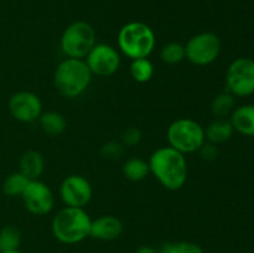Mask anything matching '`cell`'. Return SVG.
Returning <instances> with one entry per match:
<instances>
[{
    "mask_svg": "<svg viewBox=\"0 0 254 253\" xmlns=\"http://www.w3.org/2000/svg\"><path fill=\"white\" fill-rule=\"evenodd\" d=\"M169 146L184 155L198 151L206 141L205 128L191 118H179L174 121L166 130Z\"/></svg>",
    "mask_w": 254,
    "mask_h": 253,
    "instance_id": "5b68a950",
    "label": "cell"
},
{
    "mask_svg": "<svg viewBox=\"0 0 254 253\" xmlns=\"http://www.w3.org/2000/svg\"><path fill=\"white\" fill-rule=\"evenodd\" d=\"M60 196L66 206L84 208L91 202L93 189L87 178L72 174L62 180L60 185Z\"/></svg>",
    "mask_w": 254,
    "mask_h": 253,
    "instance_id": "30bf717a",
    "label": "cell"
},
{
    "mask_svg": "<svg viewBox=\"0 0 254 253\" xmlns=\"http://www.w3.org/2000/svg\"><path fill=\"white\" fill-rule=\"evenodd\" d=\"M154 64L151 63L148 57L145 59L131 60L130 63V76L138 83H146L154 76Z\"/></svg>",
    "mask_w": 254,
    "mask_h": 253,
    "instance_id": "44dd1931",
    "label": "cell"
},
{
    "mask_svg": "<svg viewBox=\"0 0 254 253\" xmlns=\"http://www.w3.org/2000/svg\"><path fill=\"white\" fill-rule=\"evenodd\" d=\"M124 225L117 216L102 215L91 222L89 237L99 241H114L121 237Z\"/></svg>",
    "mask_w": 254,
    "mask_h": 253,
    "instance_id": "4fadbf2b",
    "label": "cell"
},
{
    "mask_svg": "<svg viewBox=\"0 0 254 253\" xmlns=\"http://www.w3.org/2000/svg\"><path fill=\"white\" fill-rule=\"evenodd\" d=\"M91 222L92 218L84 208L66 206L52 218V235L64 245H76L89 237Z\"/></svg>",
    "mask_w": 254,
    "mask_h": 253,
    "instance_id": "3957f363",
    "label": "cell"
},
{
    "mask_svg": "<svg viewBox=\"0 0 254 253\" xmlns=\"http://www.w3.org/2000/svg\"><path fill=\"white\" fill-rule=\"evenodd\" d=\"M135 253H159V251H156L155 248L151 247V246H140V247L135 251Z\"/></svg>",
    "mask_w": 254,
    "mask_h": 253,
    "instance_id": "83f0119b",
    "label": "cell"
},
{
    "mask_svg": "<svg viewBox=\"0 0 254 253\" xmlns=\"http://www.w3.org/2000/svg\"><path fill=\"white\" fill-rule=\"evenodd\" d=\"M150 174L166 190L176 191L188 181L189 165L186 156L171 146H161L149 156Z\"/></svg>",
    "mask_w": 254,
    "mask_h": 253,
    "instance_id": "6da1fadb",
    "label": "cell"
},
{
    "mask_svg": "<svg viewBox=\"0 0 254 253\" xmlns=\"http://www.w3.org/2000/svg\"><path fill=\"white\" fill-rule=\"evenodd\" d=\"M25 208L35 216H45L54 208V192L41 180H31L21 195Z\"/></svg>",
    "mask_w": 254,
    "mask_h": 253,
    "instance_id": "7c38bea8",
    "label": "cell"
},
{
    "mask_svg": "<svg viewBox=\"0 0 254 253\" xmlns=\"http://www.w3.org/2000/svg\"><path fill=\"white\" fill-rule=\"evenodd\" d=\"M84 61L92 74L98 77H109L118 71L121 66V55L112 45L97 42Z\"/></svg>",
    "mask_w": 254,
    "mask_h": 253,
    "instance_id": "9c48e42d",
    "label": "cell"
},
{
    "mask_svg": "<svg viewBox=\"0 0 254 253\" xmlns=\"http://www.w3.org/2000/svg\"><path fill=\"white\" fill-rule=\"evenodd\" d=\"M230 121L236 131L246 136H254V104L236 107Z\"/></svg>",
    "mask_w": 254,
    "mask_h": 253,
    "instance_id": "5bb4252c",
    "label": "cell"
},
{
    "mask_svg": "<svg viewBox=\"0 0 254 253\" xmlns=\"http://www.w3.org/2000/svg\"><path fill=\"white\" fill-rule=\"evenodd\" d=\"M39 124L42 131L49 136L61 135L67 128V121L64 114L55 111L42 112L39 118Z\"/></svg>",
    "mask_w": 254,
    "mask_h": 253,
    "instance_id": "e0dca14e",
    "label": "cell"
},
{
    "mask_svg": "<svg viewBox=\"0 0 254 253\" xmlns=\"http://www.w3.org/2000/svg\"><path fill=\"white\" fill-rule=\"evenodd\" d=\"M117 44L122 54L130 60L145 59L153 54L156 37L149 25L140 21H131L119 30Z\"/></svg>",
    "mask_w": 254,
    "mask_h": 253,
    "instance_id": "277c9868",
    "label": "cell"
},
{
    "mask_svg": "<svg viewBox=\"0 0 254 253\" xmlns=\"http://www.w3.org/2000/svg\"><path fill=\"white\" fill-rule=\"evenodd\" d=\"M96 44V30L89 22L82 20L69 24L60 40L62 52L69 59L84 60Z\"/></svg>",
    "mask_w": 254,
    "mask_h": 253,
    "instance_id": "8992f818",
    "label": "cell"
},
{
    "mask_svg": "<svg viewBox=\"0 0 254 253\" xmlns=\"http://www.w3.org/2000/svg\"><path fill=\"white\" fill-rule=\"evenodd\" d=\"M220 37L210 31L193 35L185 45L186 60L198 67L208 66L215 62L220 56Z\"/></svg>",
    "mask_w": 254,
    "mask_h": 253,
    "instance_id": "52a82bcc",
    "label": "cell"
},
{
    "mask_svg": "<svg viewBox=\"0 0 254 253\" xmlns=\"http://www.w3.org/2000/svg\"><path fill=\"white\" fill-rule=\"evenodd\" d=\"M19 171L29 180H39L45 170V159L40 151L27 150L21 155L19 161Z\"/></svg>",
    "mask_w": 254,
    "mask_h": 253,
    "instance_id": "9a60e30c",
    "label": "cell"
},
{
    "mask_svg": "<svg viewBox=\"0 0 254 253\" xmlns=\"http://www.w3.org/2000/svg\"><path fill=\"white\" fill-rule=\"evenodd\" d=\"M161 61L168 64H178L186 59L185 45L180 42H168L160 50Z\"/></svg>",
    "mask_w": 254,
    "mask_h": 253,
    "instance_id": "7402d4cb",
    "label": "cell"
},
{
    "mask_svg": "<svg viewBox=\"0 0 254 253\" xmlns=\"http://www.w3.org/2000/svg\"><path fill=\"white\" fill-rule=\"evenodd\" d=\"M92 76L84 60L67 57L55 69V88L64 98L74 99L88 89Z\"/></svg>",
    "mask_w": 254,
    "mask_h": 253,
    "instance_id": "7a4b0ae2",
    "label": "cell"
},
{
    "mask_svg": "<svg viewBox=\"0 0 254 253\" xmlns=\"http://www.w3.org/2000/svg\"><path fill=\"white\" fill-rule=\"evenodd\" d=\"M236 97L230 92H222L213 98L211 103V112L216 118H226L231 116L233 109L236 108Z\"/></svg>",
    "mask_w": 254,
    "mask_h": 253,
    "instance_id": "ffe728a7",
    "label": "cell"
},
{
    "mask_svg": "<svg viewBox=\"0 0 254 253\" xmlns=\"http://www.w3.org/2000/svg\"><path fill=\"white\" fill-rule=\"evenodd\" d=\"M233 133H235V129H233L232 123L230 119L226 118H216L205 128L206 141H210L216 145L230 140Z\"/></svg>",
    "mask_w": 254,
    "mask_h": 253,
    "instance_id": "2e32d148",
    "label": "cell"
},
{
    "mask_svg": "<svg viewBox=\"0 0 254 253\" xmlns=\"http://www.w3.org/2000/svg\"><path fill=\"white\" fill-rule=\"evenodd\" d=\"M21 243V232L15 226H5L0 230V252L19 250Z\"/></svg>",
    "mask_w": 254,
    "mask_h": 253,
    "instance_id": "603a6c76",
    "label": "cell"
},
{
    "mask_svg": "<svg viewBox=\"0 0 254 253\" xmlns=\"http://www.w3.org/2000/svg\"><path fill=\"white\" fill-rule=\"evenodd\" d=\"M30 181L31 180H29L24 174L16 171V173H12L6 176L2 183V191L9 197H21Z\"/></svg>",
    "mask_w": 254,
    "mask_h": 253,
    "instance_id": "d6986e66",
    "label": "cell"
},
{
    "mask_svg": "<svg viewBox=\"0 0 254 253\" xmlns=\"http://www.w3.org/2000/svg\"><path fill=\"white\" fill-rule=\"evenodd\" d=\"M200 156L206 161H213L218 158V148L216 144L210 143V141H205L200 149H198Z\"/></svg>",
    "mask_w": 254,
    "mask_h": 253,
    "instance_id": "4316f807",
    "label": "cell"
},
{
    "mask_svg": "<svg viewBox=\"0 0 254 253\" xmlns=\"http://www.w3.org/2000/svg\"><path fill=\"white\" fill-rule=\"evenodd\" d=\"M0 253H22L20 250H10V251H4V252H0Z\"/></svg>",
    "mask_w": 254,
    "mask_h": 253,
    "instance_id": "f1b7e54d",
    "label": "cell"
},
{
    "mask_svg": "<svg viewBox=\"0 0 254 253\" xmlns=\"http://www.w3.org/2000/svg\"><path fill=\"white\" fill-rule=\"evenodd\" d=\"M124 148H126V146H124L121 141H107V143H104L103 145H102L101 155L103 156V158L109 159V160L121 159L122 155L124 154Z\"/></svg>",
    "mask_w": 254,
    "mask_h": 253,
    "instance_id": "d4e9b609",
    "label": "cell"
},
{
    "mask_svg": "<svg viewBox=\"0 0 254 253\" xmlns=\"http://www.w3.org/2000/svg\"><path fill=\"white\" fill-rule=\"evenodd\" d=\"M226 87L235 97L245 98L254 94V60L238 57L231 62L226 72Z\"/></svg>",
    "mask_w": 254,
    "mask_h": 253,
    "instance_id": "ba28073f",
    "label": "cell"
},
{
    "mask_svg": "<svg viewBox=\"0 0 254 253\" xmlns=\"http://www.w3.org/2000/svg\"><path fill=\"white\" fill-rule=\"evenodd\" d=\"M159 253H203L202 247L190 241L168 242L161 247Z\"/></svg>",
    "mask_w": 254,
    "mask_h": 253,
    "instance_id": "cb8c5ba5",
    "label": "cell"
},
{
    "mask_svg": "<svg viewBox=\"0 0 254 253\" xmlns=\"http://www.w3.org/2000/svg\"><path fill=\"white\" fill-rule=\"evenodd\" d=\"M7 109L16 121L21 123H32L39 121L42 114V102L34 92L19 91L9 98Z\"/></svg>",
    "mask_w": 254,
    "mask_h": 253,
    "instance_id": "8fae6325",
    "label": "cell"
},
{
    "mask_svg": "<svg viewBox=\"0 0 254 253\" xmlns=\"http://www.w3.org/2000/svg\"><path fill=\"white\" fill-rule=\"evenodd\" d=\"M141 138H143V134H141L140 129L136 128V126H129L122 133L121 143L124 146L131 148V146L138 145L141 141Z\"/></svg>",
    "mask_w": 254,
    "mask_h": 253,
    "instance_id": "484cf974",
    "label": "cell"
},
{
    "mask_svg": "<svg viewBox=\"0 0 254 253\" xmlns=\"http://www.w3.org/2000/svg\"><path fill=\"white\" fill-rule=\"evenodd\" d=\"M122 173H123L124 178L127 180L133 181V183H139V181L144 180L150 174V169H149L148 161L141 158H138V156H134V158H129L123 164Z\"/></svg>",
    "mask_w": 254,
    "mask_h": 253,
    "instance_id": "ac0fdd59",
    "label": "cell"
}]
</instances>
